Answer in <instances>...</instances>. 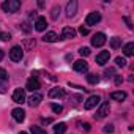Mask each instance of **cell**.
I'll list each match as a JSON object with an SVG mask.
<instances>
[{
    "label": "cell",
    "mask_w": 134,
    "mask_h": 134,
    "mask_svg": "<svg viewBox=\"0 0 134 134\" xmlns=\"http://www.w3.org/2000/svg\"><path fill=\"white\" fill-rule=\"evenodd\" d=\"M99 21H101V14H99V13H96V11L88 13V14H87V18H85V24H87V25H96Z\"/></svg>",
    "instance_id": "cell-4"
},
{
    "label": "cell",
    "mask_w": 134,
    "mask_h": 134,
    "mask_svg": "<svg viewBox=\"0 0 134 134\" xmlns=\"http://www.w3.org/2000/svg\"><path fill=\"white\" fill-rule=\"evenodd\" d=\"M103 131H104V132H114V125H106V126L103 128Z\"/></svg>",
    "instance_id": "cell-30"
},
{
    "label": "cell",
    "mask_w": 134,
    "mask_h": 134,
    "mask_svg": "<svg viewBox=\"0 0 134 134\" xmlns=\"http://www.w3.org/2000/svg\"><path fill=\"white\" fill-rule=\"evenodd\" d=\"M0 33H2V32H0Z\"/></svg>",
    "instance_id": "cell-40"
},
{
    "label": "cell",
    "mask_w": 134,
    "mask_h": 134,
    "mask_svg": "<svg viewBox=\"0 0 134 134\" xmlns=\"http://www.w3.org/2000/svg\"><path fill=\"white\" fill-rule=\"evenodd\" d=\"M51 109H52L55 114H60V112L63 110V107H62L60 104H51Z\"/></svg>",
    "instance_id": "cell-27"
},
{
    "label": "cell",
    "mask_w": 134,
    "mask_h": 134,
    "mask_svg": "<svg viewBox=\"0 0 134 134\" xmlns=\"http://www.w3.org/2000/svg\"><path fill=\"white\" fill-rule=\"evenodd\" d=\"M121 82H123V77H121V76H117V74H115V85H120Z\"/></svg>",
    "instance_id": "cell-33"
},
{
    "label": "cell",
    "mask_w": 134,
    "mask_h": 134,
    "mask_svg": "<svg viewBox=\"0 0 134 134\" xmlns=\"http://www.w3.org/2000/svg\"><path fill=\"white\" fill-rule=\"evenodd\" d=\"M62 36H63L65 40H73V38L76 36V30H74L73 27H65L63 32H62Z\"/></svg>",
    "instance_id": "cell-15"
},
{
    "label": "cell",
    "mask_w": 134,
    "mask_h": 134,
    "mask_svg": "<svg viewBox=\"0 0 134 134\" xmlns=\"http://www.w3.org/2000/svg\"><path fill=\"white\" fill-rule=\"evenodd\" d=\"M41 101H43V95H41V93H33V95L27 99V103H29L30 107H36Z\"/></svg>",
    "instance_id": "cell-11"
},
{
    "label": "cell",
    "mask_w": 134,
    "mask_h": 134,
    "mask_svg": "<svg viewBox=\"0 0 134 134\" xmlns=\"http://www.w3.org/2000/svg\"><path fill=\"white\" fill-rule=\"evenodd\" d=\"M123 54H125L126 57H131V55L134 54V43L125 44V46H123Z\"/></svg>",
    "instance_id": "cell-18"
},
{
    "label": "cell",
    "mask_w": 134,
    "mask_h": 134,
    "mask_svg": "<svg viewBox=\"0 0 134 134\" xmlns=\"http://www.w3.org/2000/svg\"><path fill=\"white\" fill-rule=\"evenodd\" d=\"M110 47H112V49H118V47H121V38H118V36L110 38Z\"/></svg>",
    "instance_id": "cell-21"
},
{
    "label": "cell",
    "mask_w": 134,
    "mask_h": 134,
    "mask_svg": "<svg viewBox=\"0 0 134 134\" xmlns=\"http://www.w3.org/2000/svg\"><path fill=\"white\" fill-rule=\"evenodd\" d=\"M22 57H24V49H22L21 46L11 47V51H10V58H11L13 62H21Z\"/></svg>",
    "instance_id": "cell-2"
},
{
    "label": "cell",
    "mask_w": 134,
    "mask_h": 134,
    "mask_svg": "<svg viewBox=\"0 0 134 134\" xmlns=\"http://www.w3.org/2000/svg\"><path fill=\"white\" fill-rule=\"evenodd\" d=\"M109 110H110L109 103H103V104L99 106V109L96 110V114H95V120H101V118H104V117L109 114Z\"/></svg>",
    "instance_id": "cell-3"
},
{
    "label": "cell",
    "mask_w": 134,
    "mask_h": 134,
    "mask_svg": "<svg viewBox=\"0 0 134 134\" xmlns=\"http://www.w3.org/2000/svg\"><path fill=\"white\" fill-rule=\"evenodd\" d=\"M2 58H3V51L0 49V60H2Z\"/></svg>",
    "instance_id": "cell-38"
},
{
    "label": "cell",
    "mask_w": 134,
    "mask_h": 134,
    "mask_svg": "<svg viewBox=\"0 0 134 134\" xmlns=\"http://www.w3.org/2000/svg\"><path fill=\"white\" fill-rule=\"evenodd\" d=\"M99 101H101V98L98 96V95H92L85 103H84V107L87 109V110H90V109H93V107H96L98 104H99Z\"/></svg>",
    "instance_id": "cell-5"
},
{
    "label": "cell",
    "mask_w": 134,
    "mask_h": 134,
    "mask_svg": "<svg viewBox=\"0 0 134 134\" xmlns=\"http://www.w3.org/2000/svg\"><path fill=\"white\" fill-rule=\"evenodd\" d=\"M58 14H60V7H54V8H52V13H51V18L55 21V19L58 18Z\"/></svg>",
    "instance_id": "cell-26"
},
{
    "label": "cell",
    "mask_w": 134,
    "mask_h": 134,
    "mask_svg": "<svg viewBox=\"0 0 134 134\" xmlns=\"http://www.w3.org/2000/svg\"><path fill=\"white\" fill-rule=\"evenodd\" d=\"M11 115H13V118H14L16 121H19V123L25 120V110H24V109H21V107H16V109H13Z\"/></svg>",
    "instance_id": "cell-12"
},
{
    "label": "cell",
    "mask_w": 134,
    "mask_h": 134,
    "mask_svg": "<svg viewBox=\"0 0 134 134\" xmlns=\"http://www.w3.org/2000/svg\"><path fill=\"white\" fill-rule=\"evenodd\" d=\"M104 74L109 77V74H115V70H114V68H109V70H106V71H104Z\"/></svg>",
    "instance_id": "cell-34"
},
{
    "label": "cell",
    "mask_w": 134,
    "mask_h": 134,
    "mask_svg": "<svg viewBox=\"0 0 134 134\" xmlns=\"http://www.w3.org/2000/svg\"><path fill=\"white\" fill-rule=\"evenodd\" d=\"M11 38V35L10 33H7V32H2V33H0V40H3V41H8Z\"/></svg>",
    "instance_id": "cell-29"
},
{
    "label": "cell",
    "mask_w": 134,
    "mask_h": 134,
    "mask_svg": "<svg viewBox=\"0 0 134 134\" xmlns=\"http://www.w3.org/2000/svg\"><path fill=\"white\" fill-rule=\"evenodd\" d=\"M123 19H125V22L128 24V29H129V30H132V24H131V21H129L128 18H123Z\"/></svg>",
    "instance_id": "cell-35"
},
{
    "label": "cell",
    "mask_w": 134,
    "mask_h": 134,
    "mask_svg": "<svg viewBox=\"0 0 134 134\" xmlns=\"http://www.w3.org/2000/svg\"><path fill=\"white\" fill-rule=\"evenodd\" d=\"M81 126H82L85 131H88V129H90V125H88V123H84V125H81Z\"/></svg>",
    "instance_id": "cell-37"
},
{
    "label": "cell",
    "mask_w": 134,
    "mask_h": 134,
    "mask_svg": "<svg viewBox=\"0 0 134 134\" xmlns=\"http://www.w3.org/2000/svg\"><path fill=\"white\" fill-rule=\"evenodd\" d=\"M87 81H88V84L95 85V84L99 82V77H98V74H88V76H87Z\"/></svg>",
    "instance_id": "cell-22"
},
{
    "label": "cell",
    "mask_w": 134,
    "mask_h": 134,
    "mask_svg": "<svg viewBox=\"0 0 134 134\" xmlns=\"http://www.w3.org/2000/svg\"><path fill=\"white\" fill-rule=\"evenodd\" d=\"M0 81H2V82L8 81V73L5 71V68H0Z\"/></svg>",
    "instance_id": "cell-25"
},
{
    "label": "cell",
    "mask_w": 134,
    "mask_h": 134,
    "mask_svg": "<svg viewBox=\"0 0 134 134\" xmlns=\"http://www.w3.org/2000/svg\"><path fill=\"white\" fill-rule=\"evenodd\" d=\"M25 87H27V90H30V92H36V90L41 87V84H40V81L33 76V77H30V79L27 81V85H25Z\"/></svg>",
    "instance_id": "cell-10"
},
{
    "label": "cell",
    "mask_w": 134,
    "mask_h": 134,
    "mask_svg": "<svg viewBox=\"0 0 134 134\" xmlns=\"http://www.w3.org/2000/svg\"><path fill=\"white\" fill-rule=\"evenodd\" d=\"M30 131H32V134H47V132H46L44 129H41L40 126H32Z\"/></svg>",
    "instance_id": "cell-24"
},
{
    "label": "cell",
    "mask_w": 134,
    "mask_h": 134,
    "mask_svg": "<svg viewBox=\"0 0 134 134\" xmlns=\"http://www.w3.org/2000/svg\"><path fill=\"white\" fill-rule=\"evenodd\" d=\"M46 27H47V21H46V18L38 16V18H36V22H35V29H36L38 32H44Z\"/></svg>",
    "instance_id": "cell-13"
},
{
    "label": "cell",
    "mask_w": 134,
    "mask_h": 134,
    "mask_svg": "<svg viewBox=\"0 0 134 134\" xmlns=\"http://www.w3.org/2000/svg\"><path fill=\"white\" fill-rule=\"evenodd\" d=\"M79 33H81V35H82V36H85V35H88V29H87V27H84V25H82V27H81V29H79Z\"/></svg>",
    "instance_id": "cell-32"
},
{
    "label": "cell",
    "mask_w": 134,
    "mask_h": 134,
    "mask_svg": "<svg viewBox=\"0 0 134 134\" xmlns=\"http://www.w3.org/2000/svg\"><path fill=\"white\" fill-rule=\"evenodd\" d=\"M77 11V2L76 0H71V2H68V5H66V14H68V18L74 16Z\"/></svg>",
    "instance_id": "cell-14"
},
{
    "label": "cell",
    "mask_w": 134,
    "mask_h": 134,
    "mask_svg": "<svg viewBox=\"0 0 134 134\" xmlns=\"http://www.w3.org/2000/svg\"><path fill=\"white\" fill-rule=\"evenodd\" d=\"M21 25H22V30H24L25 33H29V32H30V27H29V22H27V21H25V22H22Z\"/></svg>",
    "instance_id": "cell-31"
},
{
    "label": "cell",
    "mask_w": 134,
    "mask_h": 134,
    "mask_svg": "<svg viewBox=\"0 0 134 134\" xmlns=\"http://www.w3.org/2000/svg\"><path fill=\"white\" fill-rule=\"evenodd\" d=\"M109 58H110V52L109 51H101L98 55H96V63L98 65H106L107 62H109Z\"/></svg>",
    "instance_id": "cell-9"
},
{
    "label": "cell",
    "mask_w": 134,
    "mask_h": 134,
    "mask_svg": "<svg viewBox=\"0 0 134 134\" xmlns=\"http://www.w3.org/2000/svg\"><path fill=\"white\" fill-rule=\"evenodd\" d=\"M19 134H29V132H24V131H22V132H19Z\"/></svg>",
    "instance_id": "cell-39"
},
{
    "label": "cell",
    "mask_w": 134,
    "mask_h": 134,
    "mask_svg": "<svg viewBox=\"0 0 134 134\" xmlns=\"http://www.w3.org/2000/svg\"><path fill=\"white\" fill-rule=\"evenodd\" d=\"M58 40V35L55 33V32H47L44 36H43V41L44 43H55Z\"/></svg>",
    "instance_id": "cell-17"
},
{
    "label": "cell",
    "mask_w": 134,
    "mask_h": 134,
    "mask_svg": "<svg viewBox=\"0 0 134 134\" xmlns=\"http://www.w3.org/2000/svg\"><path fill=\"white\" fill-rule=\"evenodd\" d=\"M63 96H65V90L60 88V87H55V88L49 90V98H63Z\"/></svg>",
    "instance_id": "cell-16"
},
{
    "label": "cell",
    "mask_w": 134,
    "mask_h": 134,
    "mask_svg": "<svg viewBox=\"0 0 134 134\" xmlns=\"http://www.w3.org/2000/svg\"><path fill=\"white\" fill-rule=\"evenodd\" d=\"M104 43H106V35L104 33H96V35H93V38H92V46H95V47H101V46H104Z\"/></svg>",
    "instance_id": "cell-6"
},
{
    "label": "cell",
    "mask_w": 134,
    "mask_h": 134,
    "mask_svg": "<svg viewBox=\"0 0 134 134\" xmlns=\"http://www.w3.org/2000/svg\"><path fill=\"white\" fill-rule=\"evenodd\" d=\"M13 101L18 103V104L25 103V92H24V88H16V90H14V93H13Z\"/></svg>",
    "instance_id": "cell-7"
},
{
    "label": "cell",
    "mask_w": 134,
    "mask_h": 134,
    "mask_svg": "<svg viewBox=\"0 0 134 134\" xmlns=\"http://www.w3.org/2000/svg\"><path fill=\"white\" fill-rule=\"evenodd\" d=\"M73 68H74V71H77V73H87V71H88V63H87L85 60H77V62H74Z\"/></svg>",
    "instance_id": "cell-8"
},
{
    "label": "cell",
    "mask_w": 134,
    "mask_h": 134,
    "mask_svg": "<svg viewBox=\"0 0 134 134\" xmlns=\"http://www.w3.org/2000/svg\"><path fill=\"white\" fill-rule=\"evenodd\" d=\"M0 93H7V87H5V84H0Z\"/></svg>",
    "instance_id": "cell-36"
},
{
    "label": "cell",
    "mask_w": 134,
    "mask_h": 134,
    "mask_svg": "<svg viewBox=\"0 0 134 134\" xmlns=\"http://www.w3.org/2000/svg\"><path fill=\"white\" fill-rule=\"evenodd\" d=\"M2 10L5 13H16L21 10V2L19 0H5L2 3Z\"/></svg>",
    "instance_id": "cell-1"
},
{
    "label": "cell",
    "mask_w": 134,
    "mask_h": 134,
    "mask_svg": "<svg viewBox=\"0 0 134 134\" xmlns=\"http://www.w3.org/2000/svg\"><path fill=\"white\" fill-rule=\"evenodd\" d=\"M110 98L114 101H123V99H126V93L125 92H112L110 93Z\"/></svg>",
    "instance_id": "cell-19"
},
{
    "label": "cell",
    "mask_w": 134,
    "mask_h": 134,
    "mask_svg": "<svg viewBox=\"0 0 134 134\" xmlns=\"http://www.w3.org/2000/svg\"><path fill=\"white\" fill-rule=\"evenodd\" d=\"M79 54H81L82 57H87V55H90V49H88V47H81V49H79Z\"/></svg>",
    "instance_id": "cell-28"
},
{
    "label": "cell",
    "mask_w": 134,
    "mask_h": 134,
    "mask_svg": "<svg viewBox=\"0 0 134 134\" xmlns=\"http://www.w3.org/2000/svg\"><path fill=\"white\" fill-rule=\"evenodd\" d=\"M115 63H117V66H120V68H125V66H126V58L117 57V58H115Z\"/></svg>",
    "instance_id": "cell-23"
},
{
    "label": "cell",
    "mask_w": 134,
    "mask_h": 134,
    "mask_svg": "<svg viewBox=\"0 0 134 134\" xmlns=\"http://www.w3.org/2000/svg\"><path fill=\"white\" fill-rule=\"evenodd\" d=\"M66 131V125L65 123H57L54 126V134H65Z\"/></svg>",
    "instance_id": "cell-20"
}]
</instances>
